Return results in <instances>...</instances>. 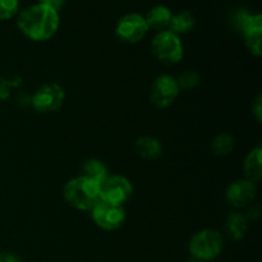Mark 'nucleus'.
Wrapping results in <instances>:
<instances>
[{"mask_svg": "<svg viewBox=\"0 0 262 262\" xmlns=\"http://www.w3.org/2000/svg\"><path fill=\"white\" fill-rule=\"evenodd\" d=\"M17 25L20 32L31 40L46 41L58 31L59 14L51 8L35 4L20 12Z\"/></svg>", "mask_w": 262, "mask_h": 262, "instance_id": "obj_1", "label": "nucleus"}, {"mask_svg": "<svg viewBox=\"0 0 262 262\" xmlns=\"http://www.w3.org/2000/svg\"><path fill=\"white\" fill-rule=\"evenodd\" d=\"M64 199L78 210H92L101 201V188L96 182L84 177L71 179L64 187Z\"/></svg>", "mask_w": 262, "mask_h": 262, "instance_id": "obj_2", "label": "nucleus"}, {"mask_svg": "<svg viewBox=\"0 0 262 262\" xmlns=\"http://www.w3.org/2000/svg\"><path fill=\"white\" fill-rule=\"evenodd\" d=\"M223 250V238L217 230L204 229L193 235L189 242V251L199 261H210L220 255Z\"/></svg>", "mask_w": 262, "mask_h": 262, "instance_id": "obj_3", "label": "nucleus"}, {"mask_svg": "<svg viewBox=\"0 0 262 262\" xmlns=\"http://www.w3.org/2000/svg\"><path fill=\"white\" fill-rule=\"evenodd\" d=\"M155 58L165 64H176L183 58V45L178 35L170 31H160L151 42Z\"/></svg>", "mask_w": 262, "mask_h": 262, "instance_id": "obj_4", "label": "nucleus"}, {"mask_svg": "<svg viewBox=\"0 0 262 262\" xmlns=\"http://www.w3.org/2000/svg\"><path fill=\"white\" fill-rule=\"evenodd\" d=\"M92 219L97 227L105 230H115L123 225L125 220V211L122 205H115L101 200L92 209Z\"/></svg>", "mask_w": 262, "mask_h": 262, "instance_id": "obj_5", "label": "nucleus"}, {"mask_svg": "<svg viewBox=\"0 0 262 262\" xmlns=\"http://www.w3.org/2000/svg\"><path fill=\"white\" fill-rule=\"evenodd\" d=\"M148 27L146 23L145 17L137 14V13H129L122 17L118 22L115 33L118 38L123 42L136 43L142 40L147 33Z\"/></svg>", "mask_w": 262, "mask_h": 262, "instance_id": "obj_6", "label": "nucleus"}, {"mask_svg": "<svg viewBox=\"0 0 262 262\" xmlns=\"http://www.w3.org/2000/svg\"><path fill=\"white\" fill-rule=\"evenodd\" d=\"M64 97V90L59 84H43L31 97V105L38 113H50L61 106Z\"/></svg>", "mask_w": 262, "mask_h": 262, "instance_id": "obj_7", "label": "nucleus"}, {"mask_svg": "<svg viewBox=\"0 0 262 262\" xmlns=\"http://www.w3.org/2000/svg\"><path fill=\"white\" fill-rule=\"evenodd\" d=\"M179 94V87L177 79L170 76H161L154 82L151 87L150 100L152 105L159 109H165L170 106Z\"/></svg>", "mask_w": 262, "mask_h": 262, "instance_id": "obj_8", "label": "nucleus"}, {"mask_svg": "<svg viewBox=\"0 0 262 262\" xmlns=\"http://www.w3.org/2000/svg\"><path fill=\"white\" fill-rule=\"evenodd\" d=\"M101 199L115 205H122L132 194V184L122 176H109L101 184Z\"/></svg>", "mask_w": 262, "mask_h": 262, "instance_id": "obj_9", "label": "nucleus"}, {"mask_svg": "<svg viewBox=\"0 0 262 262\" xmlns=\"http://www.w3.org/2000/svg\"><path fill=\"white\" fill-rule=\"evenodd\" d=\"M227 201L233 207H246L253 202L256 197L255 183L243 179V181H235L230 184L227 189Z\"/></svg>", "mask_w": 262, "mask_h": 262, "instance_id": "obj_10", "label": "nucleus"}, {"mask_svg": "<svg viewBox=\"0 0 262 262\" xmlns=\"http://www.w3.org/2000/svg\"><path fill=\"white\" fill-rule=\"evenodd\" d=\"M245 36L246 45L248 50L255 55H261V38H262V17L261 14H253L247 25L242 30Z\"/></svg>", "mask_w": 262, "mask_h": 262, "instance_id": "obj_11", "label": "nucleus"}, {"mask_svg": "<svg viewBox=\"0 0 262 262\" xmlns=\"http://www.w3.org/2000/svg\"><path fill=\"white\" fill-rule=\"evenodd\" d=\"M171 15L173 14H171L169 8L164 7V5H158L147 13L145 20L148 28H152L156 31H165V28L169 27Z\"/></svg>", "mask_w": 262, "mask_h": 262, "instance_id": "obj_12", "label": "nucleus"}, {"mask_svg": "<svg viewBox=\"0 0 262 262\" xmlns=\"http://www.w3.org/2000/svg\"><path fill=\"white\" fill-rule=\"evenodd\" d=\"M262 150L261 147L253 148L250 152V155L246 158L245 161V176L247 181L256 183L261 179L262 177V160H261Z\"/></svg>", "mask_w": 262, "mask_h": 262, "instance_id": "obj_13", "label": "nucleus"}, {"mask_svg": "<svg viewBox=\"0 0 262 262\" xmlns=\"http://www.w3.org/2000/svg\"><path fill=\"white\" fill-rule=\"evenodd\" d=\"M136 152L145 160H156L161 155V143L154 137H141L136 141Z\"/></svg>", "mask_w": 262, "mask_h": 262, "instance_id": "obj_14", "label": "nucleus"}, {"mask_svg": "<svg viewBox=\"0 0 262 262\" xmlns=\"http://www.w3.org/2000/svg\"><path fill=\"white\" fill-rule=\"evenodd\" d=\"M82 173H83L82 177H84L87 179H91V181L96 182L99 184H101L109 177V171H107V168L105 166V164L97 160V159L87 160L83 164V166H82Z\"/></svg>", "mask_w": 262, "mask_h": 262, "instance_id": "obj_15", "label": "nucleus"}, {"mask_svg": "<svg viewBox=\"0 0 262 262\" xmlns=\"http://www.w3.org/2000/svg\"><path fill=\"white\" fill-rule=\"evenodd\" d=\"M196 25V19H194L193 14L188 10H182V12L177 13L176 15H171L170 23H169V28L170 32L179 35V33L189 32L192 28Z\"/></svg>", "mask_w": 262, "mask_h": 262, "instance_id": "obj_16", "label": "nucleus"}, {"mask_svg": "<svg viewBox=\"0 0 262 262\" xmlns=\"http://www.w3.org/2000/svg\"><path fill=\"white\" fill-rule=\"evenodd\" d=\"M225 228H227L228 234H229L233 239H242L248 229L247 217H246L245 215L234 212V214L228 216L227 222H225Z\"/></svg>", "mask_w": 262, "mask_h": 262, "instance_id": "obj_17", "label": "nucleus"}, {"mask_svg": "<svg viewBox=\"0 0 262 262\" xmlns=\"http://www.w3.org/2000/svg\"><path fill=\"white\" fill-rule=\"evenodd\" d=\"M211 148L215 155L224 156L228 155L234 148V138L229 135H219L214 138L211 143Z\"/></svg>", "mask_w": 262, "mask_h": 262, "instance_id": "obj_18", "label": "nucleus"}, {"mask_svg": "<svg viewBox=\"0 0 262 262\" xmlns=\"http://www.w3.org/2000/svg\"><path fill=\"white\" fill-rule=\"evenodd\" d=\"M252 15V13H250L246 9L233 10V12L230 13V25H232V27L234 28L235 31L242 32V30L245 28V26L247 25L248 20L251 19Z\"/></svg>", "mask_w": 262, "mask_h": 262, "instance_id": "obj_19", "label": "nucleus"}, {"mask_svg": "<svg viewBox=\"0 0 262 262\" xmlns=\"http://www.w3.org/2000/svg\"><path fill=\"white\" fill-rule=\"evenodd\" d=\"M19 8V0H0V19H10Z\"/></svg>", "mask_w": 262, "mask_h": 262, "instance_id": "obj_20", "label": "nucleus"}, {"mask_svg": "<svg viewBox=\"0 0 262 262\" xmlns=\"http://www.w3.org/2000/svg\"><path fill=\"white\" fill-rule=\"evenodd\" d=\"M179 89L183 90H192L199 84V74L193 71H187L179 76L177 79Z\"/></svg>", "mask_w": 262, "mask_h": 262, "instance_id": "obj_21", "label": "nucleus"}, {"mask_svg": "<svg viewBox=\"0 0 262 262\" xmlns=\"http://www.w3.org/2000/svg\"><path fill=\"white\" fill-rule=\"evenodd\" d=\"M20 81L18 82H12L8 81L5 78H0V100H7L10 96V91H12V87L19 86Z\"/></svg>", "mask_w": 262, "mask_h": 262, "instance_id": "obj_22", "label": "nucleus"}, {"mask_svg": "<svg viewBox=\"0 0 262 262\" xmlns=\"http://www.w3.org/2000/svg\"><path fill=\"white\" fill-rule=\"evenodd\" d=\"M38 2H40L38 4H42L45 7H49L55 10V12H58V10H60L63 8L66 0H38Z\"/></svg>", "mask_w": 262, "mask_h": 262, "instance_id": "obj_23", "label": "nucleus"}, {"mask_svg": "<svg viewBox=\"0 0 262 262\" xmlns=\"http://www.w3.org/2000/svg\"><path fill=\"white\" fill-rule=\"evenodd\" d=\"M253 114L256 115V119L260 122L261 120V96L257 97V100H256V104L253 105Z\"/></svg>", "mask_w": 262, "mask_h": 262, "instance_id": "obj_24", "label": "nucleus"}, {"mask_svg": "<svg viewBox=\"0 0 262 262\" xmlns=\"http://www.w3.org/2000/svg\"><path fill=\"white\" fill-rule=\"evenodd\" d=\"M3 262H20V261L18 260L15 256L8 253V255H3Z\"/></svg>", "mask_w": 262, "mask_h": 262, "instance_id": "obj_25", "label": "nucleus"}, {"mask_svg": "<svg viewBox=\"0 0 262 262\" xmlns=\"http://www.w3.org/2000/svg\"><path fill=\"white\" fill-rule=\"evenodd\" d=\"M187 262H201V261H199V260H196V258H193V260H189V261H187Z\"/></svg>", "mask_w": 262, "mask_h": 262, "instance_id": "obj_26", "label": "nucleus"}, {"mask_svg": "<svg viewBox=\"0 0 262 262\" xmlns=\"http://www.w3.org/2000/svg\"><path fill=\"white\" fill-rule=\"evenodd\" d=\"M0 262H3V255L0 253Z\"/></svg>", "mask_w": 262, "mask_h": 262, "instance_id": "obj_27", "label": "nucleus"}]
</instances>
